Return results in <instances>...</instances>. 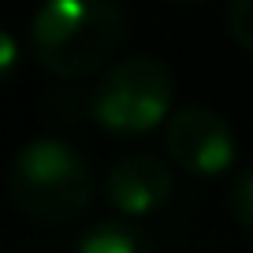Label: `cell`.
Wrapping results in <instances>:
<instances>
[{
  "label": "cell",
  "instance_id": "obj_10",
  "mask_svg": "<svg viewBox=\"0 0 253 253\" xmlns=\"http://www.w3.org/2000/svg\"><path fill=\"white\" fill-rule=\"evenodd\" d=\"M175 4H201V0H175Z\"/></svg>",
  "mask_w": 253,
  "mask_h": 253
},
{
  "label": "cell",
  "instance_id": "obj_5",
  "mask_svg": "<svg viewBox=\"0 0 253 253\" xmlns=\"http://www.w3.org/2000/svg\"><path fill=\"white\" fill-rule=\"evenodd\" d=\"M175 194V175L153 153H126L112 164L104 179V198L116 212L123 216H149L171 201Z\"/></svg>",
  "mask_w": 253,
  "mask_h": 253
},
{
  "label": "cell",
  "instance_id": "obj_1",
  "mask_svg": "<svg viewBox=\"0 0 253 253\" xmlns=\"http://www.w3.org/2000/svg\"><path fill=\"white\" fill-rule=\"evenodd\" d=\"M126 38L119 0H45L30 19V56L56 79L97 75Z\"/></svg>",
  "mask_w": 253,
  "mask_h": 253
},
{
  "label": "cell",
  "instance_id": "obj_4",
  "mask_svg": "<svg viewBox=\"0 0 253 253\" xmlns=\"http://www.w3.org/2000/svg\"><path fill=\"white\" fill-rule=\"evenodd\" d=\"M164 149L194 179H216L238 160V142L231 123L216 108L182 104L164 123Z\"/></svg>",
  "mask_w": 253,
  "mask_h": 253
},
{
  "label": "cell",
  "instance_id": "obj_8",
  "mask_svg": "<svg viewBox=\"0 0 253 253\" xmlns=\"http://www.w3.org/2000/svg\"><path fill=\"white\" fill-rule=\"evenodd\" d=\"M227 34L246 48L253 52V0H227Z\"/></svg>",
  "mask_w": 253,
  "mask_h": 253
},
{
  "label": "cell",
  "instance_id": "obj_6",
  "mask_svg": "<svg viewBox=\"0 0 253 253\" xmlns=\"http://www.w3.org/2000/svg\"><path fill=\"white\" fill-rule=\"evenodd\" d=\"M79 253H157V242L138 223L104 220L79 238Z\"/></svg>",
  "mask_w": 253,
  "mask_h": 253
},
{
  "label": "cell",
  "instance_id": "obj_7",
  "mask_svg": "<svg viewBox=\"0 0 253 253\" xmlns=\"http://www.w3.org/2000/svg\"><path fill=\"white\" fill-rule=\"evenodd\" d=\"M227 209H231V216L238 220V227L253 235V164H250V168H242V171L231 179Z\"/></svg>",
  "mask_w": 253,
  "mask_h": 253
},
{
  "label": "cell",
  "instance_id": "obj_3",
  "mask_svg": "<svg viewBox=\"0 0 253 253\" xmlns=\"http://www.w3.org/2000/svg\"><path fill=\"white\" fill-rule=\"evenodd\" d=\"M175 104V79L168 63L157 56H126L112 63L93 82L86 97V112L101 130L119 138L149 134L153 126L168 123Z\"/></svg>",
  "mask_w": 253,
  "mask_h": 253
},
{
  "label": "cell",
  "instance_id": "obj_2",
  "mask_svg": "<svg viewBox=\"0 0 253 253\" xmlns=\"http://www.w3.org/2000/svg\"><path fill=\"white\" fill-rule=\"evenodd\" d=\"M8 190L19 212L38 223H75L93 201V171L75 145L34 138L8 168Z\"/></svg>",
  "mask_w": 253,
  "mask_h": 253
},
{
  "label": "cell",
  "instance_id": "obj_9",
  "mask_svg": "<svg viewBox=\"0 0 253 253\" xmlns=\"http://www.w3.org/2000/svg\"><path fill=\"white\" fill-rule=\"evenodd\" d=\"M15 38L11 34H0V67H4V79H11V71H15Z\"/></svg>",
  "mask_w": 253,
  "mask_h": 253
}]
</instances>
